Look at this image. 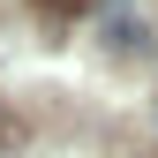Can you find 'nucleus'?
Here are the masks:
<instances>
[{
	"instance_id": "obj_1",
	"label": "nucleus",
	"mask_w": 158,
	"mask_h": 158,
	"mask_svg": "<svg viewBox=\"0 0 158 158\" xmlns=\"http://www.w3.org/2000/svg\"><path fill=\"white\" fill-rule=\"evenodd\" d=\"M113 45H121V53H143V23H135L128 8H113Z\"/></svg>"
},
{
	"instance_id": "obj_2",
	"label": "nucleus",
	"mask_w": 158,
	"mask_h": 158,
	"mask_svg": "<svg viewBox=\"0 0 158 158\" xmlns=\"http://www.w3.org/2000/svg\"><path fill=\"white\" fill-rule=\"evenodd\" d=\"M38 8H45V15H83L90 0H38Z\"/></svg>"
}]
</instances>
